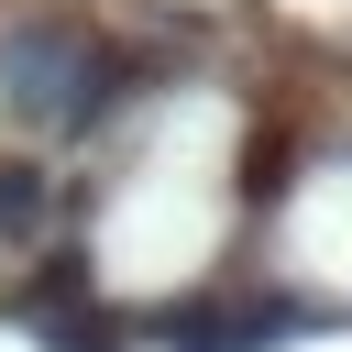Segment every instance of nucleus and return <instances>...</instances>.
I'll use <instances>...</instances> for the list:
<instances>
[{
	"label": "nucleus",
	"instance_id": "obj_2",
	"mask_svg": "<svg viewBox=\"0 0 352 352\" xmlns=\"http://www.w3.org/2000/svg\"><path fill=\"white\" fill-rule=\"evenodd\" d=\"M77 198V176L55 165H0V242H44V220Z\"/></svg>",
	"mask_w": 352,
	"mask_h": 352
},
{
	"label": "nucleus",
	"instance_id": "obj_1",
	"mask_svg": "<svg viewBox=\"0 0 352 352\" xmlns=\"http://www.w3.org/2000/svg\"><path fill=\"white\" fill-rule=\"evenodd\" d=\"M77 308H99V275H88V253H33V264L0 286V319H11V330H33V341H55Z\"/></svg>",
	"mask_w": 352,
	"mask_h": 352
}]
</instances>
